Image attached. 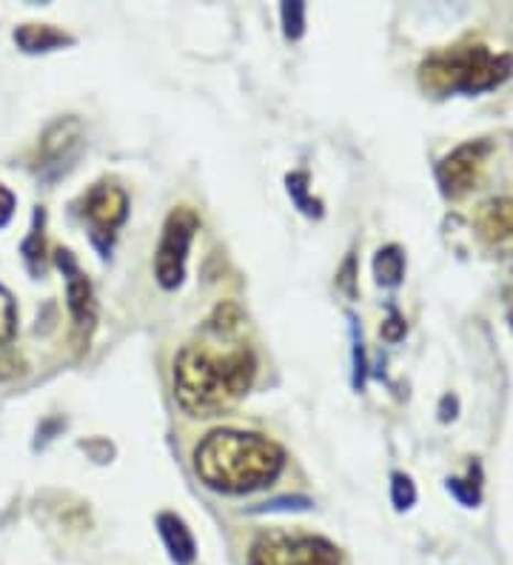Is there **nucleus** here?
<instances>
[{
  "instance_id": "nucleus-1",
  "label": "nucleus",
  "mask_w": 513,
  "mask_h": 565,
  "mask_svg": "<svg viewBox=\"0 0 513 565\" xmlns=\"http://www.w3.org/2000/svg\"><path fill=\"white\" fill-rule=\"evenodd\" d=\"M254 374L257 360L246 345L220 352L214 345L189 343L174 358V397L183 412L214 417L246 397Z\"/></svg>"
},
{
  "instance_id": "nucleus-2",
  "label": "nucleus",
  "mask_w": 513,
  "mask_h": 565,
  "mask_svg": "<svg viewBox=\"0 0 513 565\" xmlns=\"http://www.w3.org/2000/svg\"><path fill=\"white\" fill-rule=\"evenodd\" d=\"M282 448L254 431L220 428L194 448V469L209 489L243 494L277 480L282 471Z\"/></svg>"
},
{
  "instance_id": "nucleus-3",
  "label": "nucleus",
  "mask_w": 513,
  "mask_h": 565,
  "mask_svg": "<svg viewBox=\"0 0 513 565\" xmlns=\"http://www.w3.org/2000/svg\"><path fill=\"white\" fill-rule=\"evenodd\" d=\"M511 75V57L491 55L485 46L451 49L423 63V86L431 92H468L477 95L491 89Z\"/></svg>"
},
{
  "instance_id": "nucleus-4",
  "label": "nucleus",
  "mask_w": 513,
  "mask_h": 565,
  "mask_svg": "<svg viewBox=\"0 0 513 565\" xmlns=\"http://www.w3.org/2000/svg\"><path fill=\"white\" fill-rule=\"evenodd\" d=\"M200 228V217L194 209L178 206L165 217L160 246L154 252V277L163 289H178L185 275V260L192 248L194 232Z\"/></svg>"
},
{
  "instance_id": "nucleus-5",
  "label": "nucleus",
  "mask_w": 513,
  "mask_h": 565,
  "mask_svg": "<svg viewBox=\"0 0 513 565\" xmlns=\"http://www.w3.org/2000/svg\"><path fill=\"white\" fill-rule=\"evenodd\" d=\"M252 565H340V552L322 537L271 531L254 543Z\"/></svg>"
},
{
  "instance_id": "nucleus-6",
  "label": "nucleus",
  "mask_w": 513,
  "mask_h": 565,
  "mask_svg": "<svg viewBox=\"0 0 513 565\" xmlns=\"http://www.w3.org/2000/svg\"><path fill=\"white\" fill-rule=\"evenodd\" d=\"M126 212H129L126 192L115 183H95L83 198V221L89 223L92 243L100 248L103 255H109L117 228L126 221Z\"/></svg>"
},
{
  "instance_id": "nucleus-7",
  "label": "nucleus",
  "mask_w": 513,
  "mask_h": 565,
  "mask_svg": "<svg viewBox=\"0 0 513 565\" xmlns=\"http://www.w3.org/2000/svg\"><path fill=\"white\" fill-rule=\"evenodd\" d=\"M485 154L488 143H466L459 146L453 154H448L437 169L442 192L451 194V198L468 192V189L477 183L479 172H482V160H485Z\"/></svg>"
},
{
  "instance_id": "nucleus-8",
  "label": "nucleus",
  "mask_w": 513,
  "mask_h": 565,
  "mask_svg": "<svg viewBox=\"0 0 513 565\" xmlns=\"http://www.w3.org/2000/svg\"><path fill=\"white\" fill-rule=\"evenodd\" d=\"M57 266L63 269L66 277V297H68V311L75 318L77 329H92L95 323V295H92V282L86 280V275L81 271L77 260L72 257V252H57L55 255Z\"/></svg>"
},
{
  "instance_id": "nucleus-9",
  "label": "nucleus",
  "mask_w": 513,
  "mask_h": 565,
  "mask_svg": "<svg viewBox=\"0 0 513 565\" xmlns=\"http://www.w3.org/2000/svg\"><path fill=\"white\" fill-rule=\"evenodd\" d=\"M77 146H81V124H77L75 118L57 120V124L43 135V169H46V166H57V172L66 169L68 160L77 154Z\"/></svg>"
},
{
  "instance_id": "nucleus-10",
  "label": "nucleus",
  "mask_w": 513,
  "mask_h": 565,
  "mask_svg": "<svg viewBox=\"0 0 513 565\" xmlns=\"http://www.w3.org/2000/svg\"><path fill=\"white\" fill-rule=\"evenodd\" d=\"M158 529H160V537H163L165 548H169V554L174 563L178 565L194 563V557H197V548H194L192 531L185 529V523L178 518V514H160Z\"/></svg>"
},
{
  "instance_id": "nucleus-11",
  "label": "nucleus",
  "mask_w": 513,
  "mask_h": 565,
  "mask_svg": "<svg viewBox=\"0 0 513 565\" xmlns=\"http://www.w3.org/2000/svg\"><path fill=\"white\" fill-rule=\"evenodd\" d=\"M14 43L23 52H29V55H38V52H52L57 46H66V43H72V38L66 32H61V29L46 26V23L43 26L41 23H26V26L14 32Z\"/></svg>"
},
{
  "instance_id": "nucleus-12",
  "label": "nucleus",
  "mask_w": 513,
  "mask_h": 565,
  "mask_svg": "<svg viewBox=\"0 0 513 565\" xmlns=\"http://www.w3.org/2000/svg\"><path fill=\"white\" fill-rule=\"evenodd\" d=\"M479 232L488 237V241H505L513 235V201H491L479 209L477 217Z\"/></svg>"
},
{
  "instance_id": "nucleus-13",
  "label": "nucleus",
  "mask_w": 513,
  "mask_h": 565,
  "mask_svg": "<svg viewBox=\"0 0 513 565\" xmlns=\"http://www.w3.org/2000/svg\"><path fill=\"white\" fill-rule=\"evenodd\" d=\"M43 221H46V214H43V209H38L34 212V221H32V232H29V237L23 241V260H26L29 271L32 275H41L43 269V257H46V241H43Z\"/></svg>"
},
{
  "instance_id": "nucleus-14",
  "label": "nucleus",
  "mask_w": 513,
  "mask_h": 565,
  "mask_svg": "<svg viewBox=\"0 0 513 565\" xmlns=\"http://www.w3.org/2000/svg\"><path fill=\"white\" fill-rule=\"evenodd\" d=\"M403 269H405V260H403V255H399L397 246L383 248V252L376 255L374 275H376V282H380V286H397L399 277H403Z\"/></svg>"
},
{
  "instance_id": "nucleus-15",
  "label": "nucleus",
  "mask_w": 513,
  "mask_h": 565,
  "mask_svg": "<svg viewBox=\"0 0 513 565\" xmlns=\"http://www.w3.org/2000/svg\"><path fill=\"white\" fill-rule=\"evenodd\" d=\"M286 183H288V194H291V201H295L306 214H317V217H320V203L308 198V174L306 172L288 174Z\"/></svg>"
},
{
  "instance_id": "nucleus-16",
  "label": "nucleus",
  "mask_w": 513,
  "mask_h": 565,
  "mask_svg": "<svg viewBox=\"0 0 513 565\" xmlns=\"http://www.w3.org/2000/svg\"><path fill=\"white\" fill-rule=\"evenodd\" d=\"M14 331H18V309L12 295L0 286V345L12 343Z\"/></svg>"
},
{
  "instance_id": "nucleus-17",
  "label": "nucleus",
  "mask_w": 513,
  "mask_h": 565,
  "mask_svg": "<svg viewBox=\"0 0 513 565\" xmlns=\"http://www.w3.org/2000/svg\"><path fill=\"white\" fill-rule=\"evenodd\" d=\"M282 26L288 41H300L306 32V3H282Z\"/></svg>"
},
{
  "instance_id": "nucleus-18",
  "label": "nucleus",
  "mask_w": 513,
  "mask_h": 565,
  "mask_svg": "<svg viewBox=\"0 0 513 565\" xmlns=\"http://www.w3.org/2000/svg\"><path fill=\"white\" fill-rule=\"evenodd\" d=\"M414 497H417V491H414L408 477L394 475V503H397V509H408L414 503Z\"/></svg>"
},
{
  "instance_id": "nucleus-19",
  "label": "nucleus",
  "mask_w": 513,
  "mask_h": 565,
  "mask_svg": "<svg viewBox=\"0 0 513 565\" xmlns=\"http://www.w3.org/2000/svg\"><path fill=\"white\" fill-rule=\"evenodd\" d=\"M12 214H14V194L0 183V228L12 221Z\"/></svg>"
},
{
  "instance_id": "nucleus-20",
  "label": "nucleus",
  "mask_w": 513,
  "mask_h": 565,
  "mask_svg": "<svg viewBox=\"0 0 513 565\" xmlns=\"http://www.w3.org/2000/svg\"><path fill=\"white\" fill-rule=\"evenodd\" d=\"M511 320H513V318H511Z\"/></svg>"
}]
</instances>
